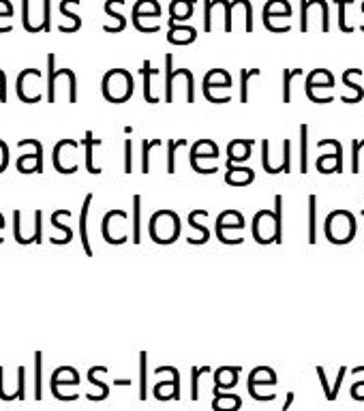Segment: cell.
I'll list each match as a JSON object with an SVG mask.
<instances>
[{
    "mask_svg": "<svg viewBox=\"0 0 364 411\" xmlns=\"http://www.w3.org/2000/svg\"><path fill=\"white\" fill-rule=\"evenodd\" d=\"M124 5V0H105V13L116 22L112 28H103L105 32H122L124 28H127V20H124V16L122 13H118L116 11V7H122Z\"/></svg>",
    "mask_w": 364,
    "mask_h": 411,
    "instance_id": "4dcf8cb0",
    "label": "cell"
},
{
    "mask_svg": "<svg viewBox=\"0 0 364 411\" xmlns=\"http://www.w3.org/2000/svg\"><path fill=\"white\" fill-rule=\"evenodd\" d=\"M276 383H278L276 371L270 369V367H257L247 377V390H249V394L255 400H262V403H270V400L276 398V394L272 392V388Z\"/></svg>",
    "mask_w": 364,
    "mask_h": 411,
    "instance_id": "5b68a950",
    "label": "cell"
},
{
    "mask_svg": "<svg viewBox=\"0 0 364 411\" xmlns=\"http://www.w3.org/2000/svg\"><path fill=\"white\" fill-rule=\"evenodd\" d=\"M324 234L332 244H349L356 236V217L349 210H332L324 221Z\"/></svg>",
    "mask_w": 364,
    "mask_h": 411,
    "instance_id": "3957f363",
    "label": "cell"
},
{
    "mask_svg": "<svg viewBox=\"0 0 364 411\" xmlns=\"http://www.w3.org/2000/svg\"><path fill=\"white\" fill-rule=\"evenodd\" d=\"M245 217L238 210H225L216 217V238L228 246L245 242Z\"/></svg>",
    "mask_w": 364,
    "mask_h": 411,
    "instance_id": "277c9868",
    "label": "cell"
},
{
    "mask_svg": "<svg viewBox=\"0 0 364 411\" xmlns=\"http://www.w3.org/2000/svg\"><path fill=\"white\" fill-rule=\"evenodd\" d=\"M242 409V396L232 392H214L212 398V411H240Z\"/></svg>",
    "mask_w": 364,
    "mask_h": 411,
    "instance_id": "4316f807",
    "label": "cell"
},
{
    "mask_svg": "<svg viewBox=\"0 0 364 411\" xmlns=\"http://www.w3.org/2000/svg\"><path fill=\"white\" fill-rule=\"evenodd\" d=\"M334 76L328 68H313L305 80V93L313 103H319V90H332Z\"/></svg>",
    "mask_w": 364,
    "mask_h": 411,
    "instance_id": "7c38bea8",
    "label": "cell"
},
{
    "mask_svg": "<svg viewBox=\"0 0 364 411\" xmlns=\"http://www.w3.org/2000/svg\"><path fill=\"white\" fill-rule=\"evenodd\" d=\"M90 203H93V193H88L84 197V203H82V210H80V242H82V249L88 257H93V246H90V238H88V213H90Z\"/></svg>",
    "mask_w": 364,
    "mask_h": 411,
    "instance_id": "d4e9b609",
    "label": "cell"
},
{
    "mask_svg": "<svg viewBox=\"0 0 364 411\" xmlns=\"http://www.w3.org/2000/svg\"><path fill=\"white\" fill-rule=\"evenodd\" d=\"M0 103H7V76L0 68Z\"/></svg>",
    "mask_w": 364,
    "mask_h": 411,
    "instance_id": "94428289",
    "label": "cell"
},
{
    "mask_svg": "<svg viewBox=\"0 0 364 411\" xmlns=\"http://www.w3.org/2000/svg\"><path fill=\"white\" fill-rule=\"evenodd\" d=\"M294 16V9H291L289 0H268L264 7V18L262 20H278V18H291Z\"/></svg>",
    "mask_w": 364,
    "mask_h": 411,
    "instance_id": "f546056e",
    "label": "cell"
},
{
    "mask_svg": "<svg viewBox=\"0 0 364 411\" xmlns=\"http://www.w3.org/2000/svg\"><path fill=\"white\" fill-rule=\"evenodd\" d=\"M317 377H319V383H322V388H324V396H326V400H330V403H332V383H328V377H326L324 367H317Z\"/></svg>",
    "mask_w": 364,
    "mask_h": 411,
    "instance_id": "db71d44e",
    "label": "cell"
},
{
    "mask_svg": "<svg viewBox=\"0 0 364 411\" xmlns=\"http://www.w3.org/2000/svg\"><path fill=\"white\" fill-rule=\"evenodd\" d=\"M47 103H56V82L58 80H66L69 82V103H78V78L71 68H56V54H47Z\"/></svg>",
    "mask_w": 364,
    "mask_h": 411,
    "instance_id": "8992f818",
    "label": "cell"
},
{
    "mask_svg": "<svg viewBox=\"0 0 364 411\" xmlns=\"http://www.w3.org/2000/svg\"><path fill=\"white\" fill-rule=\"evenodd\" d=\"M206 221H208V213L206 210H191L189 213V225H191V230L197 232L195 238H187L189 244L201 246V244H206L210 240V230H208Z\"/></svg>",
    "mask_w": 364,
    "mask_h": 411,
    "instance_id": "e0dca14e",
    "label": "cell"
},
{
    "mask_svg": "<svg viewBox=\"0 0 364 411\" xmlns=\"http://www.w3.org/2000/svg\"><path fill=\"white\" fill-rule=\"evenodd\" d=\"M99 367H93L90 371H88V381L93 383V386H97L99 390H101V394H99V400H105L107 396H110V386L105 383V381H101L99 377Z\"/></svg>",
    "mask_w": 364,
    "mask_h": 411,
    "instance_id": "bcb514c9",
    "label": "cell"
},
{
    "mask_svg": "<svg viewBox=\"0 0 364 411\" xmlns=\"http://www.w3.org/2000/svg\"><path fill=\"white\" fill-rule=\"evenodd\" d=\"M274 217H276V227H278L276 244H281L283 242V195H274Z\"/></svg>",
    "mask_w": 364,
    "mask_h": 411,
    "instance_id": "c3c4849f",
    "label": "cell"
},
{
    "mask_svg": "<svg viewBox=\"0 0 364 411\" xmlns=\"http://www.w3.org/2000/svg\"><path fill=\"white\" fill-rule=\"evenodd\" d=\"M116 386H131V379H116Z\"/></svg>",
    "mask_w": 364,
    "mask_h": 411,
    "instance_id": "e7e4bbea",
    "label": "cell"
},
{
    "mask_svg": "<svg viewBox=\"0 0 364 411\" xmlns=\"http://www.w3.org/2000/svg\"><path fill=\"white\" fill-rule=\"evenodd\" d=\"M180 230L182 223L174 210H157L148 223V234L155 244H174L180 236Z\"/></svg>",
    "mask_w": 364,
    "mask_h": 411,
    "instance_id": "7a4b0ae2",
    "label": "cell"
},
{
    "mask_svg": "<svg viewBox=\"0 0 364 411\" xmlns=\"http://www.w3.org/2000/svg\"><path fill=\"white\" fill-rule=\"evenodd\" d=\"M193 11H195V0H172L168 26L170 24H182V22L191 20Z\"/></svg>",
    "mask_w": 364,
    "mask_h": 411,
    "instance_id": "cb8c5ba5",
    "label": "cell"
},
{
    "mask_svg": "<svg viewBox=\"0 0 364 411\" xmlns=\"http://www.w3.org/2000/svg\"><path fill=\"white\" fill-rule=\"evenodd\" d=\"M358 78H362V68H347V71L343 73V84H345V88L349 90V95H343L341 99H343V103H347V105L360 103L362 97H364L362 86L356 82Z\"/></svg>",
    "mask_w": 364,
    "mask_h": 411,
    "instance_id": "ffe728a7",
    "label": "cell"
},
{
    "mask_svg": "<svg viewBox=\"0 0 364 411\" xmlns=\"http://www.w3.org/2000/svg\"><path fill=\"white\" fill-rule=\"evenodd\" d=\"M339 3V28L343 30V32H353V26L351 24H347V18H345V7H349L353 0H336Z\"/></svg>",
    "mask_w": 364,
    "mask_h": 411,
    "instance_id": "f907efd6",
    "label": "cell"
},
{
    "mask_svg": "<svg viewBox=\"0 0 364 411\" xmlns=\"http://www.w3.org/2000/svg\"><path fill=\"white\" fill-rule=\"evenodd\" d=\"M364 140L351 142V174H360V157H362Z\"/></svg>",
    "mask_w": 364,
    "mask_h": 411,
    "instance_id": "7dc6e473",
    "label": "cell"
},
{
    "mask_svg": "<svg viewBox=\"0 0 364 411\" xmlns=\"http://www.w3.org/2000/svg\"><path fill=\"white\" fill-rule=\"evenodd\" d=\"M197 39V30L189 24H170L168 43L172 45H189Z\"/></svg>",
    "mask_w": 364,
    "mask_h": 411,
    "instance_id": "603a6c76",
    "label": "cell"
},
{
    "mask_svg": "<svg viewBox=\"0 0 364 411\" xmlns=\"http://www.w3.org/2000/svg\"><path fill=\"white\" fill-rule=\"evenodd\" d=\"M296 76H303V68H285L283 71V103H291V82Z\"/></svg>",
    "mask_w": 364,
    "mask_h": 411,
    "instance_id": "7bdbcfd3",
    "label": "cell"
},
{
    "mask_svg": "<svg viewBox=\"0 0 364 411\" xmlns=\"http://www.w3.org/2000/svg\"><path fill=\"white\" fill-rule=\"evenodd\" d=\"M52 0H43V30L49 32L52 30Z\"/></svg>",
    "mask_w": 364,
    "mask_h": 411,
    "instance_id": "9f6ffc18",
    "label": "cell"
},
{
    "mask_svg": "<svg viewBox=\"0 0 364 411\" xmlns=\"http://www.w3.org/2000/svg\"><path fill=\"white\" fill-rule=\"evenodd\" d=\"M345 375H347V369H345V367H341V369H339V375H336V379H334V383H332V400H336V396H339V392H341V386H343Z\"/></svg>",
    "mask_w": 364,
    "mask_h": 411,
    "instance_id": "680465c9",
    "label": "cell"
},
{
    "mask_svg": "<svg viewBox=\"0 0 364 411\" xmlns=\"http://www.w3.org/2000/svg\"><path fill=\"white\" fill-rule=\"evenodd\" d=\"M362 13H364V3H362Z\"/></svg>",
    "mask_w": 364,
    "mask_h": 411,
    "instance_id": "03108f58",
    "label": "cell"
},
{
    "mask_svg": "<svg viewBox=\"0 0 364 411\" xmlns=\"http://www.w3.org/2000/svg\"><path fill=\"white\" fill-rule=\"evenodd\" d=\"M174 76H176L174 56L168 54L165 56V103H174Z\"/></svg>",
    "mask_w": 364,
    "mask_h": 411,
    "instance_id": "e575fe53",
    "label": "cell"
},
{
    "mask_svg": "<svg viewBox=\"0 0 364 411\" xmlns=\"http://www.w3.org/2000/svg\"><path fill=\"white\" fill-rule=\"evenodd\" d=\"M129 225V215L124 210H110L101 221V234L107 244H124L129 234L124 227Z\"/></svg>",
    "mask_w": 364,
    "mask_h": 411,
    "instance_id": "9c48e42d",
    "label": "cell"
},
{
    "mask_svg": "<svg viewBox=\"0 0 364 411\" xmlns=\"http://www.w3.org/2000/svg\"><path fill=\"white\" fill-rule=\"evenodd\" d=\"M62 213H64V210H56V213L52 215V225H54L56 230H60V232L64 234V238H49V242H52V244H69V242L73 240V230H71L69 225L60 223Z\"/></svg>",
    "mask_w": 364,
    "mask_h": 411,
    "instance_id": "8d00e7d4",
    "label": "cell"
},
{
    "mask_svg": "<svg viewBox=\"0 0 364 411\" xmlns=\"http://www.w3.org/2000/svg\"><path fill=\"white\" fill-rule=\"evenodd\" d=\"M30 144L35 146V155H22L16 161V169L20 174H43V144L39 140L28 137Z\"/></svg>",
    "mask_w": 364,
    "mask_h": 411,
    "instance_id": "2e32d148",
    "label": "cell"
},
{
    "mask_svg": "<svg viewBox=\"0 0 364 411\" xmlns=\"http://www.w3.org/2000/svg\"><path fill=\"white\" fill-rule=\"evenodd\" d=\"M255 180V172L247 165H234L225 161V182L232 186H247Z\"/></svg>",
    "mask_w": 364,
    "mask_h": 411,
    "instance_id": "44dd1931",
    "label": "cell"
},
{
    "mask_svg": "<svg viewBox=\"0 0 364 411\" xmlns=\"http://www.w3.org/2000/svg\"><path fill=\"white\" fill-rule=\"evenodd\" d=\"M9 167V146L0 140V174Z\"/></svg>",
    "mask_w": 364,
    "mask_h": 411,
    "instance_id": "6f0895ef",
    "label": "cell"
},
{
    "mask_svg": "<svg viewBox=\"0 0 364 411\" xmlns=\"http://www.w3.org/2000/svg\"><path fill=\"white\" fill-rule=\"evenodd\" d=\"M234 86L232 82V76L225 68H212L204 76V82H201V90H204V97L212 103V97H214V90H228Z\"/></svg>",
    "mask_w": 364,
    "mask_h": 411,
    "instance_id": "4fadbf2b",
    "label": "cell"
},
{
    "mask_svg": "<svg viewBox=\"0 0 364 411\" xmlns=\"http://www.w3.org/2000/svg\"><path fill=\"white\" fill-rule=\"evenodd\" d=\"M131 242H141V195H133V215H131Z\"/></svg>",
    "mask_w": 364,
    "mask_h": 411,
    "instance_id": "d6a6232c",
    "label": "cell"
},
{
    "mask_svg": "<svg viewBox=\"0 0 364 411\" xmlns=\"http://www.w3.org/2000/svg\"><path fill=\"white\" fill-rule=\"evenodd\" d=\"M153 396H155L157 400H172V398H174V400H180V371L174 369V373H172L170 379L155 383Z\"/></svg>",
    "mask_w": 364,
    "mask_h": 411,
    "instance_id": "d6986e66",
    "label": "cell"
},
{
    "mask_svg": "<svg viewBox=\"0 0 364 411\" xmlns=\"http://www.w3.org/2000/svg\"><path fill=\"white\" fill-rule=\"evenodd\" d=\"M139 73L143 78V99L148 101V103H159V95H155V78H159V68H153V62L151 60H143L141 62V68H139Z\"/></svg>",
    "mask_w": 364,
    "mask_h": 411,
    "instance_id": "7402d4cb",
    "label": "cell"
},
{
    "mask_svg": "<svg viewBox=\"0 0 364 411\" xmlns=\"http://www.w3.org/2000/svg\"><path fill=\"white\" fill-rule=\"evenodd\" d=\"M221 20L223 30L232 32L234 28V7L228 0H204V30L212 32L214 22Z\"/></svg>",
    "mask_w": 364,
    "mask_h": 411,
    "instance_id": "ba28073f",
    "label": "cell"
},
{
    "mask_svg": "<svg viewBox=\"0 0 364 411\" xmlns=\"http://www.w3.org/2000/svg\"><path fill=\"white\" fill-rule=\"evenodd\" d=\"M328 144L332 146V153L328 155H319L315 161V167L319 174H341L343 172V144L339 140H330Z\"/></svg>",
    "mask_w": 364,
    "mask_h": 411,
    "instance_id": "5bb4252c",
    "label": "cell"
},
{
    "mask_svg": "<svg viewBox=\"0 0 364 411\" xmlns=\"http://www.w3.org/2000/svg\"><path fill=\"white\" fill-rule=\"evenodd\" d=\"M242 369L240 367H221L214 371V388H212V394L214 392H230L232 388L238 386V377H240Z\"/></svg>",
    "mask_w": 364,
    "mask_h": 411,
    "instance_id": "ac0fdd59",
    "label": "cell"
},
{
    "mask_svg": "<svg viewBox=\"0 0 364 411\" xmlns=\"http://www.w3.org/2000/svg\"><path fill=\"white\" fill-rule=\"evenodd\" d=\"M309 172V124H300V174Z\"/></svg>",
    "mask_w": 364,
    "mask_h": 411,
    "instance_id": "74e56055",
    "label": "cell"
},
{
    "mask_svg": "<svg viewBox=\"0 0 364 411\" xmlns=\"http://www.w3.org/2000/svg\"><path fill=\"white\" fill-rule=\"evenodd\" d=\"M317 20L322 32H330V9L328 0H300V30L309 32Z\"/></svg>",
    "mask_w": 364,
    "mask_h": 411,
    "instance_id": "52a82bcc",
    "label": "cell"
},
{
    "mask_svg": "<svg viewBox=\"0 0 364 411\" xmlns=\"http://www.w3.org/2000/svg\"><path fill=\"white\" fill-rule=\"evenodd\" d=\"M201 375H210V367H193L191 369V398H199V379Z\"/></svg>",
    "mask_w": 364,
    "mask_h": 411,
    "instance_id": "ee69618b",
    "label": "cell"
},
{
    "mask_svg": "<svg viewBox=\"0 0 364 411\" xmlns=\"http://www.w3.org/2000/svg\"><path fill=\"white\" fill-rule=\"evenodd\" d=\"M309 244H317V195H309Z\"/></svg>",
    "mask_w": 364,
    "mask_h": 411,
    "instance_id": "d590c367",
    "label": "cell"
},
{
    "mask_svg": "<svg viewBox=\"0 0 364 411\" xmlns=\"http://www.w3.org/2000/svg\"><path fill=\"white\" fill-rule=\"evenodd\" d=\"M148 375V354L141 352L139 354V400H146L148 398V388H146V377Z\"/></svg>",
    "mask_w": 364,
    "mask_h": 411,
    "instance_id": "ab89813d",
    "label": "cell"
},
{
    "mask_svg": "<svg viewBox=\"0 0 364 411\" xmlns=\"http://www.w3.org/2000/svg\"><path fill=\"white\" fill-rule=\"evenodd\" d=\"M351 373H353V375H364V367H356ZM349 394H351L353 400H364V379H362V381H356V383L351 386Z\"/></svg>",
    "mask_w": 364,
    "mask_h": 411,
    "instance_id": "816d5d0a",
    "label": "cell"
},
{
    "mask_svg": "<svg viewBox=\"0 0 364 411\" xmlns=\"http://www.w3.org/2000/svg\"><path fill=\"white\" fill-rule=\"evenodd\" d=\"M283 153L278 155V161L272 163L270 155V142L262 140V167L266 174H291V140H283Z\"/></svg>",
    "mask_w": 364,
    "mask_h": 411,
    "instance_id": "8fae6325",
    "label": "cell"
},
{
    "mask_svg": "<svg viewBox=\"0 0 364 411\" xmlns=\"http://www.w3.org/2000/svg\"><path fill=\"white\" fill-rule=\"evenodd\" d=\"M43 242V213L37 210L35 213V232L28 238V244H41Z\"/></svg>",
    "mask_w": 364,
    "mask_h": 411,
    "instance_id": "681fc988",
    "label": "cell"
},
{
    "mask_svg": "<svg viewBox=\"0 0 364 411\" xmlns=\"http://www.w3.org/2000/svg\"><path fill=\"white\" fill-rule=\"evenodd\" d=\"M163 140H141V174H151V153L159 148Z\"/></svg>",
    "mask_w": 364,
    "mask_h": 411,
    "instance_id": "836d02e7",
    "label": "cell"
},
{
    "mask_svg": "<svg viewBox=\"0 0 364 411\" xmlns=\"http://www.w3.org/2000/svg\"><path fill=\"white\" fill-rule=\"evenodd\" d=\"M291 403H294V392H287V394H285V403H283L281 411H289Z\"/></svg>",
    "mask_w": 364,
    "mask_h": 411,
    "instance_id": "be15d7a7",
    "label": "cell"
},
{
    "mask_svg": "<svg viewBox=\"0 0 364 411\" xmlns=\"http://www.w3.org/2000/svg\"><path fill=\"white\" fill-rule=\"evenodd\" d=\"M216 159H218V146L212 140H197L191 146L189 163H191L193 172H199L201 161H216Z\"/></svg>",
    "mask_w": 364,
    "mask_h": 411,
    "instance_id": "9a60e30c",
    "label": "cell"
},
{
    "mask_svg": "<svg viewBox=\"0 0 364 411\" xmlns=\"http://www.w3.org/2000/svg\"><path fill=\"white\" fill-rule=\"evenodd\" d=\"M133 172V140L127 137L124 140V174Z\"/></svg>",
    "mask_w": 364,
    "mask_h": 411,
    "instance_id": "f5cc1de1",
    "label": "cell"
},
{
    "mask_svg": "<svg viewBox=\"0 0 364 411\" xmlns=\"http://www.w3.org/2000/svg\"><path fill=\"white\" fill-rule=\"evenodd\" d=\"M0 18H13V7L9 0H0Z\"/></svg>",
    "mask_w": 364,
    "mask_h": 411,
    "instance_id": "6125c7cd",
    "label": "cell"
},
{
    "mask_svg": "<svg viewBox=\"0 0 364 411\" xmlns=\"http://www.w3.org/2000/svg\"><path fill=\"white\" fill-rule=\"evenodd\" d=\"M253 140H234V142H230V146H228V163H245V161H249L251 159V148H253Z\"/></svg>",
    "mask_w": 364,
    "mask_h": 411,
    "instance_id": "484cf974",
    "label": "cell"
},
{
    "mask_svg": "<svg viewBox=\"0 0 364 411\" xmlns=\"http://www.w3.org/2000/svg\"><path fill=\"white\" fill-rule=\"evenodd\" d=\"M189 146L184 137L180 140H168V174H176V150Z\"/></svg>",
    "mask_w": 364,
    "mask_h": 411,
    "instance_id": "60d3db41",
    "label": "cell"
},
{
    "mask_svg": "<svg viewBox=\"0 0 364 411\" xmlns=\"http://www.w3.org/2000/svg\"><path fill=\"white\" fill-rule=\"evenodd\" d=\"M259 68H240V101L249 103V82L253 78H259Z\"/></svg>",
    "mask_w": 364,
    "mask_h": 411,
    "instance_id": "f35d334b",
    "label": "cell"
},
{
    "mask_svg": "<svg viewBox=\"0 0 364 411\" xmlns=\"http://www.w3.org/2000/svg\"><path fill=\"white\" fill-rule=\"evenodd\" d=\"M73 5H80V0H62V3H60V13L73 22V26H76V30H80V28H82V20H80V16H76V13L71 11V7H73Z\"/></svg>",
    "mask_w": 364,
    "mask_h": 411,
    "instance_id": "f6af8a7d",
    "label": "cell"
},
{
    "mask_svg": "<svg viewBox=\"0 0 364 411\" xmlns=\"http://www.w3.org/2000/svg\"><path fill=\"white\" fill-rule=\"evenodd\" d=\"M131 18H161L159 0H137V3L133 5Z\"/></svg>",
    "mask_w": 364,
    "mask_h": 411,
    "instance_id": "1f68e13d",
    "label": "cell"
},
{
    "mask_svg": "<svg viewBox=\"0 0 364 411\" xmlns=\"http://www.w3.org/2000/svg\"><path fill=\"white\" fill-rule=\"evenodd\" d=\"M22 24L28 30V26H30V3L28 0H22Z\"/></svg>",
    "mask_w": 364,
    "mask_h": 411,
    "instance_id": "91938a15",
    "label": "cell"
},
{
    "mask_svg": "<svg viewBox=\"0 0 364 411\" xmlns=\"http://www.w3.org/2000/svg\"><path fill=\"white\" fill-rule=\"evenodd\" d=\"M80 383V373L73 367H60L52 373V392L58 390L60 386H78Z\"/></svg>",
    "mask_w": 364,
    "mask_h": 411,
    "instance_id": "f1b7e54d",
    "label": "cell"
},
{
    "mask_svg": "<svg viewBox=\"0 0 364 411\" xmlns=\"http://www.w3.org/2000/svg\"><path fill=\"white\" fill-rule=\"evenodd\" d=\"M135 84L127 68H110L101 80V93L110 103H127L133 97Z\"/></svg>",
    "mask_w": 364,
    "mask_h": 411,
    "instance_id": "6da1fadb",
    "label": "cell"
},
{
    "mask_svg": "<svg viewBox=\"0 0 364 411\" xmlns=\"http://www.w3.org/2000/svg\"><path fill=\"white\" fill-rule=\"evenodd\" d=\"M362 217H364V210H362Z\"/></svg>",
    "mask_w": 364,
    "mask_h": 411,
    "instance_id": "003e7915",
    "label": "cell"
},
{
    "mask_svg": "<svg viewBox=\"0 0 364 411\" xmlns=\"http://www.w3.org/2000/svg\"><path fill=\"white\" fill-rule=\"evenodd\" d=\"M13 236H16V242L22 244L24 236H22V213L20 210H13Z\"/></svg>",
    "mask_w": 364,
    "mask_h": 411,
    "instance_id": "11a10c76",
    "label": "cell"
},
{
    "mask_svg": "<svg viewBox=\"0 0 364 411\" xmlns=\"http://www.w3.org/2000/svg\"><path fill=\"white\" fill-rule=\"evenodd\" d=\"M35 398H43V354H35Z\"/></svg>",
    "mask_w": 364,
    "mask_h": 411,
    "instance_id": "b9f144b4",
    "label": "cell"
},
{
    "mask_svg": "<svg viewBox=\"0 0 364 411\" xmlns=\"http://www.w3.org/2000/svg\"><path fill=\"white\" fill-rule=\"evenodd\" d=\"M251 232H253V240H255L257 244H272V242H276V238H278V227H276L274 210H259V213L253 217Z\"/></svg>",
    "mask_w": 364,
    "mask_h": 411,
    "instance_id": "30bf717a",
    "label": "cell"
},
{
    "mask_svg": "<svg viewBox=\"0 0 364 411\" xmlns=\"http://www.w3.org/2000/svg\"><path fill=\"white\" fill-rule=\"evenodd\" d=\"M80 144L86 148V169H88V174L99 176L103 169H101L99 165H95V148H97V146H101L103 142H101V140H97V137L93 135V131H86L84 140H82Z\"/></svg>",
    "mask_w": 364,
    "mask_h": 411,
    "instance_id": "83f0119b",
    "label": "cell"
}]
</instances>
